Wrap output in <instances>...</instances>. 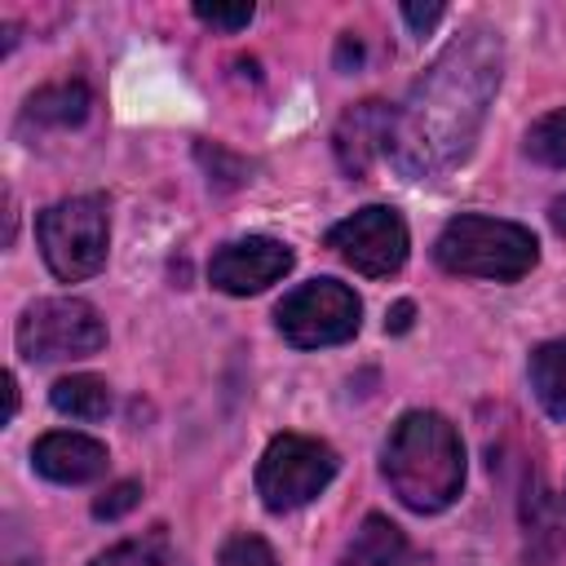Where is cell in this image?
<instances>
[{
  "mask_svg": "<svg viewBox=\"0 0 566 566\" xmlns=\"http://www.w3.org/2000/svg\"><path fill=\"white\" fill-rule=\"evenodd\" d=\"M500 84V44L486 31L455 40L411 88L394 119V164L407 177H438L460 164Z\"/></svg>",
  "mask_w": 566,
  "mask_h": 566,
  "instance_id": "obj_1",
  "label": "cell"
},
{
  "mask_svg": "<svg viewBox=\"0 0 566 566\" xmlns=\"http://www.w3.org/2000/svg\"><path fill=\"white\" fill-rule=\"evenodd\" d=\"M380 473L411 513H442L464 491L460 429L438 411H402L380 447Z\"/></svg>",
  "mask_w": 566,
  "mask_h": 566,
  "instance_id": "obj_2",
  "label": "cell"
},
{
  "mask_svg": "<svg viewBox=\"0 0 566 566\" xmlns=\"http://www.w3.org/2000/svg\"><path fill=\"white\" fill-rule=\"evenodd\" d=\"M433 261L447 274L460 279H486V283H517L522 274L535 270L539 243L526 226L482 217V212H460L442 226L433 243Z\"/></svg>",
  "mask_w": 566,
  "mask_h": 566,
  "instance_id": "obj_3",
  "label": "cell"
},
{
  "mask_svg": "<svg viewBox=\"0 0 566 566\" xmlns=\"http://www.w3.org/2000/svg\"><path fill=\"white\" fill-rule=\"evenodd\" d=\"M35 243L44 265L62 283H84L106 265L111 252V217L102 195H71L49 203L35 217Z\"/></svg>",
  "mask_w": 566,
  "mask_h": 566,
  "instance_id": "obj_4",
  "label": "cell"
},
{
  "mask_svg": "<svg viewBox=\"0 0 566 566\" xmlns=\"http://www.w3.org/2000/svg\"><path fill=\"white\" fill-rule=\"evenodd\" d=\"M13 340L27 363H66L97 354L106 345V323L80 296H44L22 310Z\"/></svg>",
  "mask_w": 566,
  "mask_h": 566,
  "instance_id": "obj_5",
  "label": "cell"
},
{
  "mask_svg": "<svg viewBox=\"0 0 566 566\" xmlns=\"http://www.w3.org/2000/svg\"><path fill=\"white\" fill-rule=\"evenodd\" d=\"M336 451L323 438L305 433H279L256 460V495L270 513H292L327 491L336 478Z\"/></svg>",
  "mask_w": 566,
  "mask_h": 566,
  "instance_id": "obj_6",
  "label": "cell"
},
{
  "mask_svg": "<svg viewBox=\"0 0 566 566\" xmlns=\"http://www.w3.org/2000/svg\"><path fill=\"white\" fill-rule=\"evenodd\" d=\"M358 323H363V301L340 279H310V283L292 287L274 310L279 336L296 349L345 345L358 332Z\"/></svg>",
  "mask_w": 566,
  "mask_h": 566,
  "instance_id": "obj_7",
  "label": "cell"
},
{
  "mask_svg": "<svg viewBox=\"0 0 566 566\" xmlns=\"http://www.w3.org/2000/svg\"><path fill=\"white\" fill-rule=\"evenodd\" d=\"M327 248L354 265L358 274L367 279H389L402 270L407 261V248H411V234H407V221L385 208V203H367L349 217H340L332 230H327Z\"/></svg>",
  "mask_w": 566,
  "mask_h": 566,
  "instance_id": "obj_8",
  "label": "cell"
},
{
  "mask_svg": "<svg viewBox=\"0 0 566 566\" xmlns=\"http://www.w3.org/2000/svg\"><path fill=\"white\" fill-rule=\"evenodd\" d=\"M292 265H296V252L287 243H279L270 234H248V239H230L212 252L208 279L226 296H252V292H265L270 283H279Z\"/></svg>",
  "mask_w": 566,
  "mask_h": 566,
  "instance_id": "obj_9",
  "label": "cell"
},
{
  "mask_svg": "<svg viewBox=\"0 0 566 566\" xmlns=\"http://www.w3.org/2000/svg\"><path fill=\"white\" fill-rule=\"evenodd\" d=\"M394 119L398 111H389L385 102H358L336 119L332 133V150L340 159V168L349 177H367L385 155H394Z\"/></svg>",
  "mask_w": 566,
  "mask_h": 566,
  "instance_id": "obj_10",
  "label": "cell"
},
{
  "mask_svg": "<svg viewBox=\"0 0 566 566\" xmlns=\"http://www.w3.org/2000/svg\"><path fill=\"white\" fill-rule=\"evenodd\" d=\"M111 455H106V442L88 438V433H75V429H53L44 438H35L31 447V469L57 486H84V482H97L106 473Z\"/></svg>",
  "mask_w": 566,
  "mask_h": 566,
  "instance_id": "obj_11",
  "label": "cell"
},
{
  "mask_svg": "<svg viewBox=\"0 0 566 566\" xmlns=\"http://www.w3.org/2000/svg\"><path fill=\"white\" fill-rule=\"evenodd\" d=\"M340 566H411L407 535H402L389 517L367 513V517H363V526L354 531V539L345 544Z\"/></svg>",
  "mask_w": 566,
  "mask_h": 566,
  "instance_id": "obj_12",
  "label": "cell"
},
{
  "mask_svg": "<svg viewBox=\"0 0 566 566\" xmlns=\"http://www.w3.org/2000/svg\"><path fill=\"white\" fill-rule=\"evenodd\" d=\"M93 106V93L80 80H62V84H44L27 97L22 124H40V128H75Z\"/></svg>",
  "mask_w": 566,
  "mask_h": 566,
  "instance_id": "obj_13",
  "label": "cell"
},
{
  "mask_svg": "<svg viewBox=\"0 0 566 566\" xmlns=\"http://www.w3.org/2000/svg\"><path fill=\"white\" fill-rule=\"evenodd\" d=\"M526 371H531V389H535L539 407L553 420H566V336H553V340L535 345Z\"/></svg>",
  "mask_w": 566,
  "mask_h": 566,
  "instance_id": "obj_14",
  "label": "cell"
},
{
  "mask_svg": "<svg viewBox=\"0 0 566 566\" xmlns=\"http://www.w3.org/2000/svg\"><path fill=\"white\" fill-rule=\"evenodd\" d=\"M49 402L71 420H106L111 416V385L93 371H75V376L53 380Z\"/></svg>",
  "mask_w": 566,
  "mask_h": 566,
  "instance_id": "obj_15",
  "label": "cell"
},
{
  "mask_svg": "<svg viewBox=\"0 0 566 566\" xmlns=\"http://www.w3.org/2000/svg\"><path fill=\"white\" fill-rule=\"evenodd\" d=\"M526 155H531L535 164L566 168V106L539 115V119L526 128Z\"/></svg>",
  "mask_w": 566,
  "mask_h": 566,
  "instance_id": "obj_16",
  "label": "cell"
},
{
  "mask_svg": "<svg viewBox=\"0 0 566 566\" xmlns=\"http://www.w3.org/2000/svg\"><path fill=\"white\" fill-rule=\"evenodd\" d=\"M217 566H279V562H274V548H270L261 535L239 531V535H230V539L221 544Z\"/></svg>",
  "mask_w": 566,
  "mask_h": 566,
  "instance_id": "obj_17",
  "label": "cell"
},
{
  "mask_svg": "<svg viewBox=\"0 0 566 566\" xmlns=\"http://www.w3.org/2000/svg\"><path fill=\"white\" fill-rule=\"evenodd\" d=\"M88 566H159V535H150V539H124V544L97 553Z\"/></svg>",
  "mask_w": 566,
  "mask_h": 566,
  "instance_id": "obj_18",
  "label": "cell"
},
{
  "mask_svg": "<svg viewBox=\"0 0 566 566\" xmlns=\"http://www.w3.org/2000/svg\"><path fill=\"white\" fill-rule=\"evenodd\" d=\"M137 500H142V482L124 478V482L106 486V491L93 500V517H97V522H115V517H124L128 509H137Z\"/></svg>",
  "mask_w": 566,
  "mask_h": 566,
  "instance_id": "obj_19",
  "label": "cell"
},
{
  "mask_svg": "<svg viewBox=\"0 0 566 566\" xmlns=\"http://www.w3.org/2000/svg\"><path fill=\"white\" fill-rule=\"evenodd\" d=\"M252 4L243 0V4H195V18L203 22V27H212V31H226V35H234V31H243L248 22H252Z\"/></svg>",
  "mask_w": 566,
  "mask_h": 566,
  "instance_id": "obj_20",
  "label": "cell"
},
{
  "mask_svg": "<svg viewBox=\"0 0 566 566\" xmlns=\"http://www.w3.org/2000/svg\"><path fill=\"white\" fill-rule=\"evenodd\" d=\"M402 18L411 22V31H433L438 27V18H442V4L438 0H429V4H402Z\"/></svg>",
  "mask_w": 566,
  "mask_h": 566,
  "instance_id": "obj_21",
  "label": "cell"
},
{
  "mask_svg": "<svg viewBox=\"0 0 566 566\" xmlns=\"http://www.w3.org/2000/svg\"><path fill=\"white\" fill-rule=\"evenodd\" d=\"M411 314H416V305H411V301H398V305L389 310V318H385V332H407V327H411Z\"/></svg>",
  "mask_w": 566,
  "mask_h": 566,
  "instance_id": "obj_22",
  "label": "cell"
},
{
  "mask_svg": "<svg viewBox=\"0 0 566 566\" xmlns=\"http://www.w3.org/2000/svg\"><path fill=\"white\" fill-rule=\"evenodd\" d=\"M548 221H553V230L566 234V195H557V199L548 203Z\"/></svg>",
  "mask_w": 566,
  "mask_h": 566,
  "instance_id": "obj_23",
  "label": "cell"
},
{
  "mask_svg": "<svg viewBox=\"0 0 566 566\" xmlns=\"http://www.w3.org/2000/svg\"><path fill=\"white\" fill-rule=\"evenodd\" d=\"M4 402H9L4 407V420H13L18 416V380L13 376H4Z\"/></svg>",
  "mask_w": 566,
  "mask_h": 566,
  "instance_id": "obj_24",
  "label": "cell"
}]
</instances>
